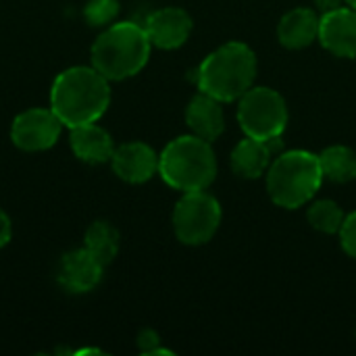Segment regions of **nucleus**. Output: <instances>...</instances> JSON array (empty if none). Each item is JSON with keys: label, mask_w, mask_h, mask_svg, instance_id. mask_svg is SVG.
<instances>
[{"label": "nucleus", "mask_w": 356, "mask_h": 356, "mask_svg": "<svg viewBox=\"0 0 356 356\" xmlns=\"http://www.w3.org/2000/svg\"><path fill=\"white\" fill-rule=\"evenodd\" d=\"M111 104L108 79L94 67H71L56 75L50 90V108L65 127L96 123Z\"/></svg>", "instance_id": "f257e3e1"}, {"label": "nucleus", "mask_w": 356, "mask_h": 356, "mask_svg": "<svg viewBox=\"0 0 356 356\" xmlns=\"http://www.w3.org/2000/svg\"><path fill=\"white\" fill-rule=\"evenodd\" d=\"M257 79V56L244 42H227L213 50L196 69L200 92L221 100H240Z\"/></svg>", "instance_id": "f03ea898"}, {"label": "nucleus", "mask_w": 356, "mask_h": 356, "mask_svg": "<svg viewBox=\"0 0 356 356\" xmlns=\"http://www.w3.org/2000/svg\"><path fill=\"white\" fill-rule=\"evenodd\" d=\"M152 42L144 25L134 21L111 23L92 46V67L108 81L138 75L150 58Z\"/></svg>", "instance_id": "7ed1b4c3"}, {"label": "nucleus", "mask_w": 356, "mask_h": 356, "mask_svg": "<svg viewBox=\"0 0 356 356\" xmlns=\"http://www.w3.org/2000/svg\"><path fill=\"white\" fill-rule=\"evenodd\" d=\"M159 175L184 194L207 190L217 177V156L211 142L194 134L171 140L159 154Z\"/></svg>", "instance_id": "20e7f679"}, {"label": "nucleus", "mask_w": 356, "mask_h": 356, "mask_svg": "<svg viewBox=\"0 0 356 356\" xmlns=\"http://www.w3.org/2000/svg\"><path fill=\"white\" fill-rule=\"evenodd\" d=\"M323 184L319 154L309 150L280 152L267 169V192L282 209H300Z\"/></svg>", "instance_id": "39448f33"}, {"label": "nucleus", "mask_w": 356, "mask_h": 356, "mask_svg": "<svg viewBox=\"0 0 356 356\" xmlns=\"http://www.w3.org/2000/svg\"><path fill=\"white\" fill-rule=\"evenodd\" d=\"M238 121L246 136L257 140H273L286 131L288 104L277 90L252 86L238 100Z\"/></svg>", "instance_id": "423d86ee"}, {"label": "nucleus", "mask_w": 356, "mask_h": 356, "mask_svg": "<svg viewBox=\"0 0 356 356\" xmlns=\"http://www.w3.org/2000/svg\"><path fill=\"white\" fill-rule=\"evenodd\" d=\"M221 204L209 192H186L173 211V232L186 246H202L221 225Z\"/></svg>", "instance_id": "0eeeda50"}, {"label": "nucleus", "mask_w": 356, "mask_h": 356, "mask_svg": "<svg viewBox=\"0 0 356 356\" xmlns=\"http://www.w3.org/2000/svg\"><path fill=\"white\" fill-rule=\"evenodd\" d=\"M63 127V121L52 108H27L15 117L10 140L25 152H42L56 144Z\"/></svg>", "instance_id": "6e6552de"}, {"label": "nucleus", "mask_w": 356, "mask_h": 356, "mask_svg": "<svg viewBox=\"0 0 356 356\" xmlns=\"http://www.w3.org/2000/svg\"><path fill=\"white\" fill-rule=\"evenodd\" d=\"M144 29L152 42V46L161 50H175L186 44L192 33V17L179 6H165L152 10L146 21Z\"/></svg>", "instance_id": "1a4fd4ad"}, {"label": "nucleus", "mask_w": 356, "mask_h": 356, "mask_svg": "<svg viewBox=\"0 0 356 356\" xmlns=\"http://www.w3.org/2000/svg\"><path fill=\"white\" fill-rule=\"evenodd\" d=\"M317 40L334 56L356 58V8L340 6L321 15Z\"/></svg>", "instance_id": "9d476101"}, {"label": "nucleus", "mask_w": 356, "mask_h": 356, "mask_svg": "<svg viewBox=\"0 0 356 356\" xmlns=\"http://www.w3.org/2000/svg\"><path fill=\"white\" fill-rule=\"evenodd\" d=\"M282 152V136L273 140H257L246 136L236 144L229 156L232 171L246 179H257L263 173H267L269 165L273 163V156Z\"/></svg>", "instance_id": "9b49d317"}, {"label": "nucleus", "mask_w": 356, "mask_h": 356, "mask_svg": "<svg viewBox=\"0 0 356 356\" xmlns=\"http://www.w3.org/2000/svg\"><path fill=\"white\" fill-rule=\"evenodd\" d=\"M111 167L119 179L127 184H144L159 173V154L144 142H127L115 148Z\"/></svg>", "instance_id": "f8f14e48"}, {"label": "nucleus", "mask_w": 356, "mask_h": 356, "mask_svg": "<svg viewBox=\"0 0 356 356\" xmlns=\"http://www.w3.org/2000/svg\"><path fill=\"white\" fill-rule=\"evenodd\" d=\"M104 273V265L90 254L88 248H77L67 252L58 265V284L73 294L92 292Z\"/></svg>", "instance_id": "ddd939ff"}, {"label": "nucleus", "mask_w": 356, "mask_h": 356, "mask_svg": "<svg viewBox=\"0 0 356 356\" xmlns=\"http://www.w3.org/2000/svg\"><path fill=\"white\" fill-rule=\"evenodd\" d=\"M221 104V100L204 92L196 94L186 108V123L190 131L207 142H215L225 129V115Z\"/></svg>", "instance_id": "4468645a"}, {"label": "nucleus", "mask_w": 356, "mask_h": 356, "mask_svg": "<svg viewBox=\"0 0 356 356\" xmlns=\"http://www.w3.org/2000/svg\"><path fill=\"white\" fill-rule=\"evenodd\" d=\"M71 150L73 154L90 165L98 163H111V156L115 152L113 138L106 129H102L98 123H86L71 127Z\"/></svg>", "instance_id": "2eb2a0df"}, {"label": "nucleus", "mask_w": 356, "mask_h": 356, "mask_svg": "<svg viewBox=\"0 0 356 356\" xmlns=\"http://www.w3.org/2000/svg\"><path fill=\"white\" fill-rule=\"evenodd\" d=\"M277 38L282 46L290 50H302L311 46L319 38V15L307 6L288 10L277 25Z\"/></svg>", "instance_id": "dca6fc26"}, {"label": "nucleus", "mask_w": 356, "mask_h": 356, "mask_svg": "<svg viewBox=\"0 0 356 356\" xmlns=\"http://www.w3.org/2000/svg\"><path fill=\"white\" fill-rule=\"evenodd\" d=\"M323 179L336 181V184H348L356 179V152L348 146L336 144L325 148L319 154Z\"/></svg>", "instance_id": "f3484780"}, {"label": "nucleus", "mask_w": 356, "mask_h": 356, "mask_svg": "<svg viewBox=\"0 0 356 356\" xmlns=\"http://www.w3.org/2000/svg\"><path fill=\"white\" fill-rule=\"evenodd\" d=\"M104 267H108L119 252V234L106 221H94L86 232V246Z\"/></svg>", "instance_id": "a211bd4d"}, {"label": "nucleus", "mask_w": 356, "mask_h": 356, "mask_svg": "<svg viewBox=\"0 0 356 356\" xmlns=\"http://www.w3.org/2000/svg\"><path fill=\"white\" fill-rule=\"evenodd\" d=\"M344 217H346V215H344V211L340 209V204L334 202V200H330V198L315 200V202L309 207V211H307L309 223H311L317 232L327 234V236L340 234V227H342V223H344Z\"/></svg>", "instance_id": "6ab92c4d"}, {"label": "nucleus", "mask_w": 356, "mask_h": 356, "mask_svg": "<svg viewBox=\"0 0 356 356\" xmlns=\"http://www.w3.org/2000/svg\"><path fill=\"white\" fill-rule=\"evenodd\" d=\"M119 15V0H90L83 8V17L92 27H108Z\"/></svg>", "instance_id": "aec40b11"}, {"label": "nucleus", "mask_w": 356, "mask_h": 356, "mask_svg": "<svg viewBox=\"0 0 356 356\" xmlns=\"http://www.w3.org/2000/svg\"><path fill=\"white\" fill-rule=\"evenodd\" d=\"M340 244L344 252L356 261V211L344 217V223L340 227Z\"/></svg>", "instance_id": "412c9836"}, {"label": "nucleus", "mask_w": 356, "mask_h": 356, "mask_svg": "<svg viewBox=\"0 0 356 356\" xmlns=\"http://www.w3.org/2000/svg\"><path fill=\"white\" fill-rule=\"evenodd\" d=\"M138 346L144 355H171L169 350L161 348V338L154 330H144L138 336Z\"/></svg>", "instance_id": "4be33fe9"}, {"label": "nucleus", "mask_w": 356, "mask_h": 356, "mask_svg": "<svg viewBox=\"0 0 356 356\" xmlns=\"http://www.w3.org/2000/svg\"><path fill=\"white\" fill-rule=\"evenodd\" d=\"M13 236V227H10V219L8 215L0 209V248H4L10 242Z\"/></svg>", "instance_id": "5701e85b"}, {"label": "nucleus", "mask_w": 356, "mask_h": 356, "mask_svg": "<svg viewBox=\"0 0 356 356\" xmlns=\"http://www.w3.org/2000/svg\"><path fill=\"white\" fill-rule=\"evenodd\" d=\"M315 4H317V8H319L321 15L332 13V10H336V8H340V6H346L344 0H315Z\"/></svg>", "instance_id": "b1692460"}, {"label": "nucleus", "mask_w": 356, "mask_h": 356, "mask_svg": "<svg viewBox=\"0 0 356 356\" xmlns=\"http://www.w3.org/2000/svg\"><path fill=\"white\" fill-rule=\"evenodd\" d=\"M346 2V6H350V8H356V0H344Z\"/></svg>", "instance_id": "393cba45"}]
</instances>
